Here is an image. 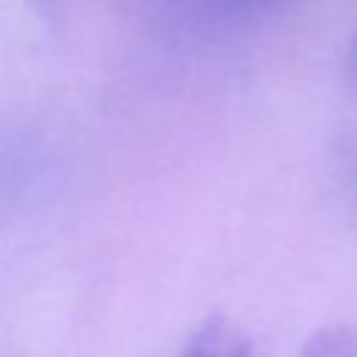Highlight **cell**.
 <instances>
[{"mask_svg":"<svg viewBox=\"0 0 357 357\" xmlns=\"http://www.w3.org/2000/svg\"><path fill=\"white\" fill-rule=\"evenodd\" d=\"M181 357H248V340L231 324H206L184 349Z\"/></svg>","mask_w":357,"mask_h":357,"instance_id":"6da1fadb","label":"cell"},{"mask_svg":"<svg viewBox=\"0 0 357 357\" xmlns=\"http://www.w3.org/2000/svg\"><path fill=\"white\" fill-rule=\"evenodd\" d=\"M298 357H357V329L351 326H329L321 329L301 349Z\"/></svg>","mask_w":357,"mask_h":357,"instance_id":"7a4b0ae2","label":"cell"},{"mask_svg":"<svg viewBox=\"0 0 357 357\" xmlns=\"http://www.w3.org/2000/svg\"><path fill=\"white\" fill-rule=\"evenodd\" d=\"M351 67H354V73H357V39H354V47H351Z\"/></svg>","mask_w":357,"mask_h":357,"instance_id":"3957f363","label":"cell"}]
</instances>
